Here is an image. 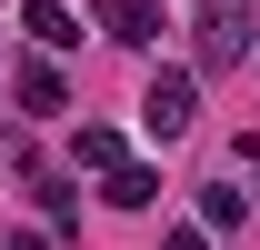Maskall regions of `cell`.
<instances>
[{
    "instance_id": "277c9868",
    "label": "cell",
    "mask_w": 260,
    "mask_h": 250,
    "mask_svg": "<svg viewBox=\"0 0 260 250\" xmlns=\"http://www.w3.org/2000/svg\"><path fill=\"white\" fill-rule=\"evenodd\" d=\"M10 90H20V110H70V80L50 60H20V80H10Z\"/></svg>"
},
{
    "instance_id": "52a82bcc",
    "label": "cell",
    "mask_w": 260,
    "mask_h": 250,
    "mask_svg": "<svg viewBox=\"0 0 260 250\" xmlns=\"http://www.w3.org/2000/svg\"><path fill=\"white\" fill-rule=\"evenodd\" d=\"M250 210V200H240V190H200V220H210V230H230V220Z\"/></svg>"
},
{
    "instance_id": "6da1fadb",
    "label": "cell",
    "mask_w": 260,
    "mask_h": 250,
    "mask_svg": "<svg viewBox=\"0 0 260 250\" xmlns=\"http://www.w3.org/2000/svg\"><path fill=\"white\" fill-rule=\"evenodd\" d=\"M190 70H160V80H150V100H140V120H150V140H180V130H190Z\"/></svg>"
},
{
    "instance_id": "3957f363",
    "label": "cell",
    "mask_w": 260,
    "mask_h": 250,
    "mask_svg": "<svg viewBox=\"0 0 260 250\" xmlns=\"http://www.w3.org/2000/svg\"><path fill=\"white\" fill-rule=\"evenodd\" d=\"M20 30H30L40 50H80V20H70L60 0H30V10H20Z\"/></svg>"
},
{
    "instance_id": "7a4b0ae2",
    "label": "cell",
    "mask_w": 260,
    "mask_h": 250,
    "mask_svg": "<svg viewBox=\"0 0 260 250\" xmlns=\"http://www.w3.org/2000/svg\"><path fill=\"white\" fill-rule=\"evenodd\" d=\"M100 30L130 40V50H150V40H160V10H150V0H100Z\"/></svg>"
},
{
    "instance_id": "5b68a950",
    "label": "cell",
    "mask_w": 260,
    "mask_h": 250,
    "mask_svg": "<svg viewBox=\"0 0 260 250\" xmlns=\"http://www.w3.org/2000/svg\"><path fill=\"white\" fill-rule=\"evenodd\" d=\"M160 200V170H140V160H110V210H150Z\"/></svg>"
},
{
    "instance_id": "9c48e42d",
    "label": "cell",
    "mask_w": 260,
    "mask_h": 250,
    "mask_svg": "<svg viewBox=\"0 0 260 250\" xmlns=\"http://www.w3.org/2000/svg\"><path fill=\"white\" fill-rule=\"evenodd\" d=\"M10 250H50V230H20V240H10Z\"/></svg>"
},
{
    "instance_id": "8992f818",
    "label": "cell",
    "mask_w": 260,
    "mask_h": 250,
    "mask_svg": "<svg viewBox=\"0 0 260 250\" xmlns=\"http://www.w3.org/2000/svg\"><path fill=\"white\" fill-rule=\"evenodd\" d=\"M120 160V130H100V120H80V170H110Z\"/></svg>"
},
{
    "instance_id": "ba28073f",
    "label": "cell",
    "mask_w": 260,
    "mask_h": 250,
    "mask_svg": "<svg viewBox=\"0 0 260 250\" xmlns=\"http://www.w3.org/2000/svg\"><path fill=\"white\" fill-rule=\"evenodd\" d=\"M160 250H210V240H200V230H170V240H160Z\"/></svg>"
}]
</instances>
